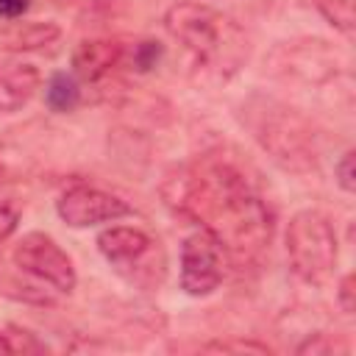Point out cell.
Instances as JSON below:
<instances>
[{"mask_svg":"<svg viewBox=\"0 0 356 356\" xmlns=\"http://www.w3.org/2000/svg\"><path fill=\"white\" fill-rule=\"evenodd\" d=\"M337 300H339V306H342L345 314H353V309H356V289H353V275L350 273L342 275L339 289H337Z\"/></svg>","mask_w":356,"mask_h":356,"instance_id":"cell-18","label":"cell"},{"mask_svg":"<svg viewBox=\"0 0 356 356\" xmlns=\"http://www.w3.org/2000/svg\"><path fill=\"white\" fill-rule=\"evenodd\" d=\"M42 86L39 67L28 61H0V111L14 114L31 103Z\"/></svg>","mask_w":356,"mask_h":356,"instance_id":"cell-10","label":"cell"},{"mask_svg":"<svg viewBox=\"0 0 356 356\" xmlns=\"http://www.w3.org/2000/svg\"><path fill=\"white\" fill-rule=\"evenodd\" d=\"M8 261H11V259H8ZM0 292L8 295V298H14V300L39 303V306H50V303H56V298H58V292H53L50 286L33 281L31 275H25L14 261H11V267H8L3 259H0Z\"/></svg>","mask_w":356,"mask_h":356,"instance_id":"cell-11","label":"cell"},{"mask_svg":"<svg viewBox=\"0 0 356 356\" xmlns=\"http://www.w3.org/2000/svg\"><path fill=\"white\" fill-rule=\"evenodd\" d=\"M339 259V239L334 222L317 211H295L286 222V261L289 270L306 284H325L334 275Z\"/></svg>","mask_w":356,"mask_h":356,"instance_id":"cell-4","label":"cell"},{"mask_svg":"<svg viewBox=\"0 0 356 356\" xmlns=\"http://www.w3.org/2000/svg\"><path fill=\"white\" fill-rule=\"evenodd\" d=\"M0 353H11V350H8V339H6V331H0Z\"/></svg>","mask_w":356,"mask_h":356,"instance_id":"cell-24","label":"cell"},{"mask_svg":"<svg viewBox=\"0 0 356 356\" xmlns=\"http://www.w3.org/2000/svg\"><path fill=\"white\" fill-rule=\"evenodd\" d=\"M242 111L253 139L270 153L275 164H281L289 172L314 170V134L295 108L273 97H253Z\"/></svg>","mask_w":356,"mask_h":356,"instance_id":"cell-3","label":"cell"},{"mask_svg":"<svg viewBox=\"0 0 356 356\" xmlns=\"http://www.w3.org/2000/svg\"><path fill=\"white\" fill-rule=\"evenodd\" d=\"M19 225V211L11 209L8 203H0V242H6Z\"/></svg>","mask_w":356,"mask_h":356,"instance_id":"cell-19","label":"cell"},{"mask_svg":"<svg viewBox=\"0 0 356 356\" xmlns=\"http://www.w3.org/2000/svg\"><path fill=\"white\" fill-rule=\"evenodd\" d=\"M56 211L67 225L89 228V225L114 222L120 217H128L131 206L120 195H111V192H106L100 186L75 184V186L61 192V197L56 200Z\"/></svg>","mask_w":356,"mask_h":356,"instance_id":"cell-8","label":"cell"},{"mask_svg":"<svg viewBox=\"0 0 356 356\" xmlns=\"http://www.w3.org/2000/svg\"><path fill=\"white\" fill-rule=\"evenodd\" d=\"M125 61V47L117 39H83L72 50V75L83 83H97Z\"/></svg>","mask_w":356,"mask_h":356,"instance_id":"cell-9","label":"cell"},{"mask_svg":"<svg viewBox=\"0 0 356 356\" xmlns=\"http://www.w3.org/2000/svg\"><path fill=\"white\" fill-rule=\"evenodd\" d=\"M3 331H6V339H8V350L11 353H44L47 350V345L42 339H36V334H31L28 328L8 325Z\"/></svg>","mask_w":356,"mask_h":356,"instance_id":"cell-16","label":"cell"},{"mask_svg":"<svg viewBox=\"0 0 356 356\" xmlns=\"http://www.w3.org/2000/svg\"><path fill=\"white\" fill-rule=\"evenodd\" d=\"M331 350H337V342H331L328 334H314L298 348V353H331Z\"/></svg>","mask_w":356,"mask_h":356,"instance_id":"cell-21","label":"cell"},{"mask_svg":"<svg viewBox=\"0 0 356 356\" xmlns=\"http://www.w3.org/2000/svg\"><path fill=\"white\" fill-rule=\"evenodd\" d=\"M225 245L209 228L197 225L181 245V289L192 298L211 295L225 278Z\"/></svg>","mask_w":356,"mask_h":356,"instance_id":"cell-7","label":"cell"},{"mask_svg":"<svg viewBox=\"0 0 356 356\" xmlns=\"http://www.w3.org/2000/svg\"><path fill=\"white\" fill-rule=\"evenodd\" d=\"M161 53H164V47H161L159 42H153V39H142V42H136V44L131 47V53L125 56V61L131 64V70H136V72H147V70H153V67L159 64Z\"/></svg>","mask_w":356,"mask_h":356,"instance_id":"cell-15","label":"cell"},{"mask_svg":"<svg viewBox=\"0 0 356 356\" xmlns=\"http://www.w3.org/2000/svg\"><path fill=\"white\" fill-rule=\"evenodd\" d=\"M58 36H61V28L56 22L33 19V22L17 25L14 33L6 36V47H11V50H36V47H44V44L56 42Z\"/></svg>","mask_w":356,"mask_h":356,"instance_id":"cell-13","label":"cell"},{"mask_svg":"<svg viewBox=\"0 0 356 356\" xmlns=\"http://www.w3.org/2000/svg\"><path fill=\"white\" fill-rule=\"evenodd\" d=\"M44 103L56 114L75 111L81 103V83L70 72H53L44 83Z\"/></svg>","mask_w":356,"mask_h":356,"instance_id":"cell-12","label":"cell"},{"mask_svg":"<svg viewBox=\"0 0 356 356\" xmlns=\"http://www.w3.org/2000/svg\"><path fill=\"white\" fill-rule=\"evenodd\" d=\"M25 275H31L33 281L50 286L58 295H70L78 284V273L72 259L67 256V250L47 234L42 231H28L22 234L8 256Z\"/></svg>","mask_w":356,"mask_h":356,"instance_id":"cell-6","label":"cell"},{"mask_svg":"<svg viewBox=\"0 0 356 356\" xmlns=\"http://www.w3.org/2000/svg\"><path fill=\"white\" fill-rule=\"evenodd\" d=\"M203 350H239V353H245V350H253V353H270V348L267 345H259V342H211V345H206Z\"/></svg>","mask_w":356,"mask_h":356,"instance_id":"cell-20","label":"cell"},{"mask_svg":"<svg viewBox=\"0 0 356 356\" xmlns=\"http://www.w3.org/2000/svg\"><path fill=\"white\" fill-rule=\"evenodd\" d=\"M334 67L337 70V61H334V56H328V58H323V61H317L314 56H312V67ZM306 67H309V61L306 58H286V70H292V72H303V78H306Z\"/></svg>","mask_w":356,"mask_h":356,"instance_id":"cell-22","label":"cell"},{"mask_svg":"<svg viewBox=\"0 0 356 356\" xmlns=\"http://www.w3.org/2000/svg\"><path fill=\"white\" fill-rule=\"evenodd\" d=\"M164 31L189 53L195 67L228 78L248 56L239 25L222 11L203 3H175L164 11Z\"/></svg>","mask_w":356,"mask_h":356,"instance_id":"cell-2","label":"cell"},{"mask_svg":"<svg viewBox=\"0 0 356 356\" xmlns=\"http://www.w3.org/2000/svg\"><path fill=\"white\" fill-rule=\"evenodd\" d=\"M47 3H53V6H58V8H67V6H72L75 0H47Z\"/></svg>","mask_w":356,"mask_h":356,"instance_id":"cell-25","label":"cell"},{"mask_svg":"<svg viewBox=\"0 0 356 356\" xmlns=\"http://www.w3.org/2000/svg\"><path fill=\"white\" fill-rule=\"evenodd\" d=\"M31 0H0V17L3 19H17L28 11Z\"/></svg>","mask_w":356,"mask_h":356,"instance_id":"cell-23","label":"cell"},{"mask_svg":"<svg viewBox=\"0 0 356 356\" xmlns=\"http://www.w3.org/2000/svg\"><path fill=\"white\" fill-rule=\"evenodd\" d=\"M97 248L103 259L114 267L117 275H122L128 284L139 289H156L161 286L167 275V256L156 236H150L139 225H111L100 231Z\"/></svg>","mask_w":356,"mask_h":356,"instance_id":"cell-5","label":"cell"},{"mask_svg":"<svg viewBox=\"0 0 356 356\" xmlns=\"http://www.w3.org/2000/svg\"><path fill=\"white\" fill-rule=\"evenodd\" d=\"M334 178H337V184H339V189L342 192H353L356 189V172H353V150H345L342 153V159L334 164Z\"/></svg>","mask_w":356,"mask_h":356,"instance_id":"cell-17","label":"cell"},{"mask_svg":"<svg viewBox=\"0 0 356 356\" xmlns=\"http://www.w3.org/2000/svg\"><path fill=\"white\" fill-rule=\"evenodd\" d=\"M164 197L178 214L209 228L234 256H256L270 245L273 214L264 197L222 159L181 167L167 178Z\"/></svg>","mask_w":356,"mask_h":356,"instance_id":"cell-1","label":"cell"},{"mask_svg":"<svg viewBox=\"0 0 356 356\" xmlns=\"http://www.w3.org/2000/svg\"><path fill=\"white\" fill-rule=\"evenodd\" d=\"M317 8L323 11V17L342 33H350L356 25V8L353 0H317Z\"/></svg>","mask_w":356,"mask_h":356,"instance_id":"cell-14","label":"cell"}]
</instances>
